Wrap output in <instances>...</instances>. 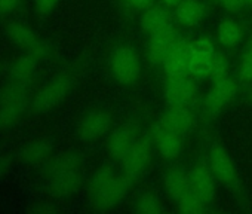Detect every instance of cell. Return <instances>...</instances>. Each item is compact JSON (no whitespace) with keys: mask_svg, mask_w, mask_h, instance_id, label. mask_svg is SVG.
Masks as SVG:
<instances>
[{"mask_svg":"<svg viewBox=\"0 0 252 214\" xmlns=\"http://www.w3.org/2000/svg\"><path fill=\"white\" fill-rule=\"evenodd\" d=\"M129 178L110 167H101L89 180L88 198L94 208L110 210L120 204L129 189Z\"/></svg>","mask_w":252,"mask_h":214,"instance_id":"6da1fadb","label":"cell"},{"mask_svg":"<svg viewBox=\"0 0 252 214\" xmlns=\"http://www.w3.org/2000/svg\"><path fill=\"white\" fill-rule=\"evenodd\" d=\"M82 159L77 153L68 152L55 158L46 168V189L57 198H68L82 186Z\"/></svg>","mask_w":252,"mask_h":214,"instance_id":"7a4b0ae2","label":"cell"},{"mask_svg":"<svg viewBox=\"0 0 252 214\" xmlns=\"http://www.w3.org/2000/svg\"><path fill=\"white\" fill-rule=\"evenodd\" d=\"M27 104V85L11 82L5 86L0 92V131H8L20 122Z\"/></svg>","mask_w":252,"mask_h":214,"instance_id":"3957f363","label":"cell"},{"mask_svg":"<svg viewBox=\"0 0 252 214\" xmlns=\"http://www.w3.org/2000/svg\"><path fill=\"white\" fill-rule=\"evenodd\" d=\"M73 88V79L68 73H60L49 79L34 95L32 101L33 110L37 113H46L55 107L68 95Z\"/></svg>","mask_w":252,"mask_h":214,"instance_id":"277c9868","label":"cell"},{"mask_svg":"<svg viewBox=\"0 0 252 214\" xmlns=\"http://www.w3.org/2000/svg\"><path fill=\"white\" fill-rule=\"evenodd\" d=\"M111 73L119 83L131 85L138 80L141 74V60L135 49L129 46H119L110 61Z\"/></svg>","mask_w":252,"mask_h":214,"instance_id":"5b68a950","label":"cell"},{"mask_svg":"<svg viewBox=\"0 0 252 214\" xmlns=\"http://www.w3.org/2000/svg\"><path fill=\"white\" fill-rule=\"evenodd\" d=\"M153 156V144L150 137H137L131 150L122 161L123 174L129 178V181H135L140 178L147 170Z\"/></svg>","mask_w":252,"mask_h":214,"instance_id":"8992f818","label":"cell"},{"mask_svg":"<svg viewBox=\"0 0 252 214\" xmlns=\"http://www.w3.org/2000/svg\"><path fill=\"white\" fill-rule=\"evenodd\" d=\"M111 127V116L104 109L88 110L76 125V134L82 142H95L105 136Z\"/></svg>","mask_w":252,"mask_h":214,"instance_id":"52a82bcc","label":"cell"},{"mask_svg":"<svg viewBox=\"0 0 252 214\" xmlns=\"http://www.w3.org/2000/svg\"><path fill=\"white\" fill-rule=\"evenodd\" d=\"M197 95V85L187 76L166 77L163 83V100L168 106H189Z\"/></svg>","mask_w":252,"mask_h":214,"instance_id":"ba28073f","label":"cell"},{"mask_svg":"<svg viewBox=\"0 0 252 214\" xmlns=\"http://www.w3.org/2000/svg\"><path fill=\"white\" fill-rule=\"evenodd\" d=\"M152 140L156 143L158 152L163 159L174 161L181 156L184 149V134L172 130H166L153 124L152 127Z\"/></svg>","mask_w":252,"mask_h":214,"instance_id":"9c48e42d","label":"cell"},{"mask_svg":"<svg viewBox=\"0 0 252 214\" xmlns=\"http://www.w3.org/2000/svg\"><path fill=\"white\" fill-rule=\"evenodd\" d=\"M237 94V83L231 77L215 80L205 98V107L211 115H217L225 106H228Z\"/></svg>","mask_w":252,"mask_h":214,"instance_id":"30bf717a","label":"cell"},{"mask_svg":"<svg viewBox=\"0 0 252 214\" xmlns=\"http://www.w3.org/2000/svg\"><path fill=\"white\" fill-rule=\"evenodd\" d=\"M52 152L54 146L49 139H33L23 144V147L18 150V161L27 168H36L46 164Z\"/></svg>","mask_w":252,"mask_h":214,"instance_id":"8fae6325","label":"cell"},{"mask_svg":"<svg viewBox=\"0 0 252 214\" xmlns=\"http://www.w3.org/2000/svg\"><path fill=\"white\" fill-rule=\"evenodd\" d=\"M180 39L181 37L174 27L166 29L163 32H159L156 35H152L150 42H149V60H150V63L155 66H162Z\"/></svg>","mask_w":252,"mask_h":214,"instance_id":"7c38bea8","label":"cell"},{"mask_svg":"<svg viewBox=\"0 0 252 214\" xmlns=\"http://www.w3.org/2000/svg\"><path fill=\"white\" fill-rule=\"evenodd\" d=\"M191 57V42L180 39L172 52L166 57L162 67L166 77L189 76V61Z\"/></svg>","mask_w":252,"mask_h":214,"instance_id":"4fadbf2b","label":"cell"},{"mask_svg":"<svg viewBox=\"0 0 252 214\" xmlns=\"http://www.w3.org/2000/svg\"><path fill=\"white\" fill-rule=\"evenodd\" d=\"M162 128L187 134L194 125V115L187 106H169L165 113L155 122Z\"/></svg>","mask_w":252,"mask_h":214,"instance_id":"5bb4252c","label":"cell"},{"mask_svg":"<svg viewBox=\"0 0 252 214\" xmlns=\"http://www.w3.org/2000/svg\"><path fill=\"white\" fill-rule=\"evenodd\" d=\"M190 187L197 193L208 205L215 196V176L212 174L209 165L197 164L189 171Z\"/></svg>","mask_w":252,"mask_h":214,"instance_id":"9a60e30c","label":"cell"},{"mask_svg":"<svg viewBox=\"0 0 252 214\" xmlns=\"http://www.w3.org/2000/svg\"><path fill=\"white\" fill-rule=\"evenodd\" d=\"M209 168L217 180L230 184L236 178V170L234 164L230 158V155L222 147H212L209 152Z\"/></svg>","mask_w":252,"mask_h":214,"instance_id":"2e32d148","label":"cell"},{"mask_svg":"<svg viewBox=\"0 0 252 214\" xmlns=\"http://www.w3.org/2000/svg\"><path fill=\"white\" fill-rule=\"evenodd\" d=\"M135 140H137L135 131H134V128L128 127V125L114 130L108 139V152H110L111 158L122 162L125 159V156L128 155V152L131 150Z\"/></svg>","mask_w":252,"mask_h":214,"instance_id":"e0dca14e","label":"cell"},{"mask_svg":"<svg viewBox=\"0 0 252 214\" xmlns=\"http://www.w3.org/2000/svg\"><path fill=\"white\" fill-rule=\"evenodd\" d=\"M140 27L143 32L152 35H156L159 32H163L166 29L172 27L171 15L163 8H149L143 12L140 17Z\"/></svg>","mask_w":252,"mask_h":214,"instance_id":"ac0fdd59","label":"cell"},{"mask_svg":"<svg viewBox=\"0 0 252 214\" xmlns=\"http://www.w3.org/2000/svg\"><path fill=\"white\" fill-rule=\"evenodd\" d=\"M163 186L168 195L177 202L183 195H186L190 187V177L183 168H171L163 176Z\"/></svg>","mask_w":252,"mask_h":214,"instance_id":"d6986e66","label":"cell"},{"mask_svg":"<svg viewBox=\"0 0 252 214\" xmlns=\"http://www.w3.org/2000/svg\"><path fill=\"white\" fill-rule=\"evenodd\" d=\"M37 64L39 63L33 57H30L29 54L18 57L9 67V79H11V82L27 85L33 79V76L36 73V69H37Z\"/></svg>","mask_w":252,"mask_h":214,"instance_id":"ffe728a7","label":"cell"},{"mask_svg":"<svg viewBox=\"0 0 252 214\" xmlns=\"http://www.w3.org/2000/svg\"><path fill=\"white\" fill-rule=\"evenodd\" d=\"M6 36L15 46L23 48L26 51L29 48H32L39 40L37 35L29 26H26L24 23H20V21H12L8 24Z\"/></svg>","mask_w":252,"mask_h":214,"instance_id":"44dd1931","label":"cell"},{"mask_svg":"<svg viewBox=\"0 0 252 214\" xmlns=\"http://www.w3.org/2000/svg\"><path fill=\"white\" fill-rule=\"evenodd\" d=\"M205 15V6L199 0H183L175 8L177 20L184 26H194L197 24Z\"/></svg>","mask_w":252,"mask_h":214,"instance_id":"7402d4cb","label":"cell"},{"mask_svg":"<svg viewBox=\"0 0 252 214\" xmlns=\"http://www.w3.org/2000/svg\"><path fill=\"white\" fill-rule=\"evenodd\" d=\"M217 36H218V42L222 46L233 48V46L240 43V40L243 37V32H242V27L239 26L237 21H234V20H224L218 26Z\"/></svg>","mask_w":252,"mask_h":214,"instance_id":"603a6c76","label":"cell"},{"mask_svg":"<svg viewBox=\"0 0 252 214\" xmlns=\"http://www.w3.org/2000/svg\"><path fill=\"white\" fill-rule=\"evenodd\" d=\"M212 55H205V54H193L189 61V76L193 77H209L211 69H212Z\"/></svg>","mask_w":252,"mask_h":214,"instance_id":"cb8c5ba5","label":"cell"},{"mask_svg":"<svg viewBox=\"0 0 252 214\" xmlns=\"http://www.w3.org/2000/svg\"><path fill=\"white\" fill-rule=\"evenodd\" d=\"M206 205H208V204H206L197 193H194L191 189L177 201L178 210H180L181 213H187V214H197V213H202V211H205Z\"/></svg>","mask_w":252,"mask_h":214,"instance_id":"d4e9b609","label":"cell"},{"mask_svg":"<svg viewBox=\"0 0 252 214\" xmlns=\"http://www.w3.org/2000/svg\"><path fill=\"white\" fill-rule=\"evenodd\" d=\"M163 210L162 202L159 199L158 195L155 193H143L138 196V199L135 201V211L141 213V214H156L160 213Z\"/></svg>","mask_w":252,"mask_h":214,"instance_id":"484cf974","label":"cell"},{"mask_svg":"<svg viewBox=\"0 0 252 214\" xmlns=\"http://www.w3.org/2000/svg\"><path fill=\"white\" fill-rule=\"evenodd\" d=\"M228 76V61L224 55L215 52L214 54V60H212V69H211V74L209 77L215 82L220 80L222 77Z\"/></svg>","mask_w":252,"mask_h":214,"instance_id":"4316f807","label":"cell"},{"mask_svg":"<svg viewBox=\"0 0 252 214\" xmlns=\"http://www.w3.org/2000/svg\"><path fill=\"white\" fill-rule=\"evenodd\" d=\"M27 54H29L30 57H33L37 63H40V61H46V60L51 57L52 48H51L49 43H46V42H43V40H37L32 48L27 49Z\"/></svg>","mask_w":252,"mask_h":214,"instance_id":"83f0119b","label":"cell"},{"mask_svg":"<svg viewBox=\"0 0 252 214\" xmlns=\"http://www.w3.org/2000/svg\"><path fill=\"white\" fill-rule=\"evenodd\" d=\"M191 52L212 55V54H215V48H214V43L208 37H200V39H196L191 42Z\"/></svg>","mask_w":252,"mask_h":214,"instance_id":"f1b7e54d","label":"cell"},{"mask_svg":"<svg viewBox=\"0 0 252 214\" xmlns=\"http://www.w3.org/2000/svg\"><path fill=\"white\" fill-rule=\"evenodd\" d=\"M239 76L245 82H252V51H246L239 67Z\"/></svg>","mask_w":252,"mask_h":214,"instance_id":"f546056e","label":"cell"},{"mask_svg":"<svg viewBox=\"0 0 252 214\" xmlns=\"http://www.w3.org/2000/svg\"><path fill=\"white\" fill-rule=\"evenodd\" d=\"M215 2L220 3L225 11L233 12V14L240 12V11L246 6L245 0H215Z\"/></svg>","mask_w":252,"mask_h":214,"instance_id":"4dcf8cb0","label":"cell"},{"mask_svg":"<svg viewBox=\"0 0 252 214\" xmlns=\"http://www.w3.org/2000/svg\"><path fill=\"white\" fill-rule=\"evenodd\" d=\"M58 3H60V0H34V8L40 14H48L54 8H57Z\"/></svg>","mask_w":252,"mask_h":214,"instance_id":"1f68e13d","label":"cell"},{"mask_svg":"<svg viewBox=\"0 0 252 214\" xmlns=\"http://www.w3.org/2000/svg\"><path fill=\"white\" fill-rule=\"evenodd\" d=\"M21 0H0V14L2 15H8L11 12H14Z\"/></svg>","mask_w":252,"mask_h":214,"instance_id":"d6a6232c","label":"cell"},{"mask_svg":"<svg viewBox=\"0 0 252 214\" xmlns=\"http://www.w3.org/2000/svg\"><path fill=\"white\" fill-rule=\"evenodd\" d=\"M11 171V161L6 155L0 153V180L6 177Z\"/></svg>","mask_w":252,"mask_h":214,"instance_id":"836d02e7","label":"cell"},{"mask_svg":"<svg viewBox=\"0 0 252 214\" xmlns=\"http://www.w3.org/2000/svg\"><path fill=\"white\" fill-rule=\"evenodd\" d=\"M126 2H128L131 6H134L137 9H143V11L152 8V5H153V0H126Z\"/></svg>","mask_w":252,"mask_h":214,"instance_id":"e575fe53","label":"cell"},{"mask_svg":"<svg viewBox=\"0 0 252 214\" xmlns=\"http://www.w3.org/2000/svg\"><path fill=\"white\" fill-rule=\"evenodd\" d=\"M162 2L168 6V8H177L183 0H162Z\"/></svg>","mask_w":252,"mask_h":214,"instance_id":"d590c367","label":"cell"},{"mask_svg":"<svg viewBox=\"0 0 252 214\" xmlns=\"http://www.w3.org/2000/svg\"><path fill=\"white\" fill-rule=\"evenodd\" d=\"M248 51H252V37H251V40H249V48H248Z\"/></svg>","mask_w":252,"mask_h":214,"instance_id":"8d00e7d4","label":"cell"},{"mask_svg":"<svg viewBox=\"0 0 252 214\" xmlns=\"http://www.w3.org/2000/svg\"><path fill=\"white\" fill-rule=\"evenodd\" d=\"M245 3H246V5H251V6H252V0H245Z\"/></svg>","mask_w":252,"mask_h":214,"instance_id":"74e56055","label":"cell"}]
</instances>
